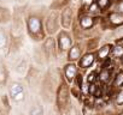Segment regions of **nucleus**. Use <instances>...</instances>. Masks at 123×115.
<instances>
[{
    "instance_id": "obj_1",
    "label": "nucleus",
    "mask_w": 123,
    "mask_h": 115,
    "mask_svg": "<svg viewBox=\"0 0 123 115\" xmlns=\"http://www.w3.org/2000/svg\"><path fill=\"white\" fill-rule=\"evenodd\" d=\"M10 94L15 102H22L24 99V90L19 83H12L10 86Z\"/></svg>"
},
{
    "instance_id": "obj_2",
    "label": "nucleus",
    "mask_w": 123,
    "mask_h": 115,
    "mask_svg": "<svg viewBox=\"0 0 123 115\" xmlns=\"http://www.w3.org/2000/svg\"><path fill=\"white\" fill-rule=\"evenodd\" d=\"M27 24H28V30L33 36L40 34V31H41V21H40L39 17H36V16L29 17Z\"/></svg>"
},
{
    "instance_id": "obj_3",
    "label": "nucleus",
    "mask_w": 123,
    "mask_h": 115,
    "mask_svg": "<svg viewBox=\"0 0 123 115\" xmlns=\"http://www.w3.org/2000/svg\"><path fill=\"white\" fill-rule=\"evenodd\" d=\"M69 99V92H68V88L65 84H62L59 90H58V104L60 108H63L67 105Z\"/></svg>"
},
{
    "instance_id": "obj_4",
    "label": "nucleus",
    "mask_w": 123,
    "mask_h": 115,
    "mask_svg": "<svg viewBox=\"0 0 123 115\" xmlns=\"http://www.w3.org/2000/svg\"><path fill=\"white\" fill-rule=\"evenodd\" d=\"M58 43L60 50H68L71 48V38L67 32H60L58 36Z\"/></svg>"
},
{
    "instance_id": "obj_5",
    "label": "nucleus",
    "mask_w": 123,
    "mask_h": 115,
    "mask_svg": "<svg viewBox=\"0 0 123 115\" xmlns=\"http://www.w3.org/2000/svg\"><path fill=\"white\" fill-rule=\"evenodd\" d=\"M71 17H73V11L71 9H65L62 13V24L64 28H69L71 24Z\"/></svg>"
},
{
    "instance_id": "obj_6",
    "label": "nucleus",
    "mask_w": 123,
    "mask_h": 115,
    "mask_svg": "<svg viewBox=\"0 0 123 115\" xmlns=\"http://www.w3.org/2000/svg\"><path fill=\"white\" fill-rule=\"evenodd\" d=\"M94 60H95V55H94L93 53L86 54L82 59H81V61H80V66L83 67V68H87V67H89V66L94 63Z\"/></svg>"
},
{
    "instance_id": "obj_7",
    "label": "nucleus",
    "mask_w": 123,
    "mask_h": 115,
    "mask_svg": "<svg viewBox=\"0 0 123 115\" xmlns=\"http://www.w3.org/2000/svg\"><path fill=\"white\" fill-rule=\"evenodd\" d=\"M76 73H77V67H76L74 64L68 65V66L65 67V77H67L69 80H73V79L75 78Z\"/></svg>"
},
{
    "instance_id": "obj_8",
    "label": "nucleus",
    "mask_w": 123,
    "mask_h": 115,
    "mask_svg": "<svg viewBox=\"0 0 123 115\" xmlns=\"http://www.w3.org/2000/svg\"><path fill=\"white\" fill-rule=\"evenodd\" d=\"M110 22L115 25L123 24V13L122 12H112L110 15Z\"/></svg>"
},
{
    "instance_id": "obj_9",
    "label": "nucleus",
    "mask_w": 123,
    "mask_h": 115,
    "mask_svg": "<svg viewBox=\"0 0 123 115\" xmlns=\"http://www.w3.org/2000/svg\"><path fill=\"white\" fill-rule=\"evenodd\" d=\"M81 55V50H80V47L79 46H73L70 48V52H69V59L70 60H77Z\"/></svg>"
},
{
    "instance_id": "obj_10",
    "label": "nucleus",
    "mask_w": 123,
    "mask_h": 115,
    "mask_svg": "<svg viewBox=\"0 0 123 115\" xmlns=\"http://www.w3.org/2000/svg\"><path fill=\"white\" fill-rule=\"evenodd\" d=\"M80 24H81V26H82L83 29H88V28L93 26L94 21H93L92 17H89V16H85V17H82V18L80 19Z\"/></svg>"
},
{
    "instance_id": "obj_11",
    "label": "nucleus",
    "mask_w": 123,
    "mask_h": 115,
    "mask_svg": "<svg viewBox=\"0 0 123 115\" xmlns=\"http://www.w3.org/2000/svg\"><path fill=\"white\" fill-rule=\"evenodd\" d=\"M43 47H45V50H46L47 54H49V55L53 54V50H54V41H53V38H47Z\"/></svg>"
},
{
    "instance_id": "obj_12",
    "label": "nucleus",
    "mask_w": 123,
    "mask_h": 115,
    "mask_svg": "<svg viewBox=\"0 0 123 115\" xmlns=\"http://www.w3.org/2000/svg\"><path fill=\"white\" fill-rule=\"evenodd\" d=\"M111 47L110 46H104L103 48H100V50H99V59H106V58L109 56V54H110V49Z\"/></svg>"
},
{
    "instance_id": "obj_13",
    "label": "nucleus",
    "mask_w": 123,
    "mask_h": 115,
    "mask_svg": "<svg viewBox=\"0 0 123 115\" xmlns=\"http://www.w3.org/2000/svg\"><path fill=\"white\" fill-rule=\"evenodd\" d=\"M109 78H110V71L106 70V68L103 70V71L99 73V77H98V79H99L100 82H107Z\"/></svg>"
},
{
    "instance_id": "obj_14",
    "label": "nucleus",
    "mask_w": 123,
    "mask_h": 115,
    "mask_svg": "<svg viewBox=\"0 0 123 115\" xmlns=\"http://www.w3.org/2000/svg\"><path fill=\"white\" fill-rule=\"evenodd\" d=\"M112 56L113 58H123V47L117 46L112 49Z\"/></svg>"
},
{
    "instance_id": "obj_15",
    "label": "nucleus",
    "mask_w": 123,
    "mask_h": 115,
    "mask_svg": "<svg viewBox=\"0 0 123 115\" xmlns=\"http://www.w3.org/2000/svg\"><path fill=\"white\" fill-rule=\"evenodd\" d=\"M29 115H43V108L37 104V105H35V107H33L30 109Z\"/></svg>"
},
{
    "instance_id": "obj_16",
    "label": "nucleus",
    "mask_w": 123,
    "mask_h": 115,
    "mask_svg": "<svg viewBox=\"0 0 123 115\" xmlns=\"http://www.w3.org/2000/svg\"><path fill=\"white\" fill-rule=\"evenodd\" d=\"M113 85L115 86H121L123 85V72H118L115 77V80H113Z\"/></svg>"
},
{
    "instance_id": "obj_17",
    "label": "nucleus",
    "mask_w": 123,
    "mask_h": 115,
    "mask_svg": "<svg viewBox=\"0 0 123 115\" xmlns=\"http://www.w3.org/2000/svg\"><path fill=\"white\" fill-rule=\"evenodd\" d=\"M97 4H98V6H99L101 10H105V9H107L109 5H110V0H97Z\"/></svg>"
},
{
    "instance_id": "obj_18",
    "label": "nucleus",
    "mask_w": 123,
    "mask_h": 115,
    "mask_svg": "<svg viewBox=\"0 0 123 115\" xmlns=\"http://www.w3.org/2000/svg\"><path fill=\"white\" fill-rule=\"evenodd\" d=\"M6 43H7V38H6V35H5V34H4L3 31H0V49L5 48Z\"/></svg>"
},
{
    "instance_id": "obj_19",
    "label": "nucleus",
    "mask_w": 123,
    "mask_h": 115,
    "mask_svg": "<svg viewBox=\"0 0 123 115\" xmlns=\"http://www.w3.org/2000/svg\"><path fill=\"white\" fill-rule=\"evenodd\" d=\"M6 82V71L4 67L0 68V84H4Z\"/></svg>"
},
{
    "instance_id": "obj_20",
    "label": "nucleus",
    "mask_w": 123,
    "mask_h": 115,
    "mask_svg": "<svg viewBox=\"0 0 123 115\" xmlns=\"http://www.w3.org/2000/svg\"><path fill=\"white\" fill-rule=\"evenodd\" d=\"M116 102H117V104H123V91H121L118 94V96L116 98Z\"/></svg>"
},
{
    "instance_id": "obj_21",
    "label": "nucleus",
    "mask_w": 123,
    "mask_h": 115,
    "mask_svg": "<svg viewBox=\"0 0 123 115\" xmlns=\"http://www.w3.org/2000/svg\"><path fill=\"white\" fill-rule=\"evenodd\" d=\"M91 113H92V109L88 105H85L83 107V115H91Z\"/></svg>"
},
{
    "instance_id": "obj_22",
    "label": "nucleus",
    "mask_w": 123,
    "mask_h": 115,
    "mask_svg": "<svg viewBox=\"0 0 123 115\" xmlns=\"http://www.w3.org/2000/svg\"><path fill=\"white\" fill-rule=\"evenodd\" d=\"M94 79H95V73H91L89 76H88V82L91 83V82H94Z\"/></svg>"
},
{
    "instance_id": "obj_23",
    "label": "nucleus",
    "mask_w": 123,
    "mask_h": 115,
    "mask_svg": "<svg viewBox=\"0 0 123 115\" xmlns=\"http://www.w3.org/2000/svg\"><path fill=\"white\" fill-rule=\"evenodd\" d=\"M7 0H0V3H6Z\"/></svg>"
},
{
    "instance_id": "obj_24",
    "label": "nucleus",
    "mask_w": 123,
    "mask_h": 115,
    "mask_svg": "<svg viewBox=\"0 0 123 115\" xmlns=\"http://www.w3.org/2000/svg\"><path fill=\"white\" fill-rule=\"evenodd\" d=\"M17 1H22V0H17Z\"/></svg>"
}]
</instances>
